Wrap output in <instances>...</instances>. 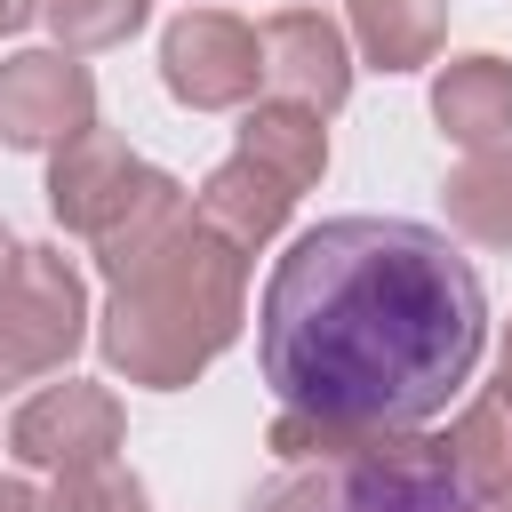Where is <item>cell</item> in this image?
Masks as SVG:
<instances>
[{
  "instance_id": "277c9868",
  "label": "cell",
  "mask_w": 512,
  "mask_h": 512,
  "mask_svg": "<svg viewBox=\"0 0 512 512\" xmlns=\"http://www.w3.org/2000/svg\"><path fill=\"white\" fill-rule=\"evenodd\" d=\"M88 344V288L64 264V248H24L16 280L0 288V392L56 376Z\"/></svg>"
},
{
  "instance_id": "6da1fadb",
  "label": "cell",
  "mask_w": 512,
  "mask_h": 512,
  "mask_svg": "<svg viewBox=\"0 0 512 512\" xmlns=\"http://www.w3.org/2000/svg\"><path fill=\"white\" fill-rule=\"evenodd\" d=\"M488 344V288L416 216H328L256 304V368L288 416L424 432Z\"/></svg>"
},
{
  "instance_id": "ba28073f",
  "label": "cell",
  "mask_w": 512,
  "mask_h": 512,
  "mask_svg": "<svg viewBox=\"0 0 512 512\" xmlns=\"http://www.w3.org/2000/svg\"><path fill=\"white\" fill-rule=\"evenodd\" d=\"M120 424H128V416H120V400H112L104 384L64 376V384L32 392V400L8 416V456L32 464V472H64V464L112 456V448H120Z\"/></svg>"
},
{
  "instance_id": "9a60e30c",
  "label": "cell",
  "mask_w": 512,
  "mask_h": 512,
  "mask_svg": "<svg viewBox=\"0 0 512 512\" xmlns=\"http://www.w3.org/2000/svg\"><path fill=\"white\" fill-rule=\"evenodd\" d=\"M440 448H448V472H456V488L464 496H488L504 472H512V408L488 392V400H472L448 432H440Z\"/></svg>"
},
{
  "instance_id": "52a82bcc",
  "label": "cell",
  "mask_w": 512,
  "mask_h": 512,
  "mask_svg": "<svg viewBox=\"0 0 512 512\" xmlns=\"http://www.w3.org/2000/svg\"><path fill=\"white\" fill-rule=\"evenodd\" d=\"M144 176H152V160H136L112 128H80L72 144L48 152V216L96 248V240L136 208Z\"/></svg>"
},
{
  "instance_id": "8fae6325",
  "label": "cell",
  "mask_w": 512,
  "mask_h": 512,
  "mask_svg": "<svg viewBox=\"0 0 512 512\" xmlns=\"http://www.w3.org/2000/svg\"><path fill=\"white\" fill-rule=\"evenodd\" d=\"M432 120H440V136H456V144H504L512 136V64L504 56H456L440 80H432Z\"/></svg>"
},
{
  "instance_id": "7c38bea8",
  "label": "cell",
  "mask_w": 512,
  "mask_h": 512,
  "mask_svg": "<svg viewBox=\"0 0 512 512\" xmlns=\"http://www.w3.org/2000/svg\"><path fill=\"white\" fill-rule=\"evenodd\" d=\"M344 32L376 72H424L448 40V0H344Z\"/></svg>"
},
{
  "instance_id": "7402d4cb",
  "label": "cell",
  "mask_w": 512,
  "mask_h": 512,
  "mask_svg": "<svg viewBox=\"0 0 512 512\" xmlns=\"http://www.w3.org/2000/svg\"><path fill=\"white\" fill-rule=\"evenodd\" d=\"M496 400L512 408V328H504V352H496Z\"/></svg>"
},
{
  "instance_id": "ffe728a7",
  "label": "cell",
  "mask_w": 512,
  "mask_h": 512,
  "mask_svg": "<svg viewBox=\"0 0 512 512\" xmlns=\"http://www.w3.org/2000/svg\"><path fill=\"white\" fill-rule=\"evenodd\" d=\"M32 16H40V0H0V40H8V32H24Z\"/></svg>"
},
{
  "instance_id": "e0dca14e",
  "label": "cell",
  "mask_w": 512,
  "mask_h": 512,
  "mask_svg": "<svg viewBox=\"0 0 512 512\" xmlns=\"http://www.w3.org/2000/svg\"><path fill=\"white\" fill-rule=\"evenodd\" d=\"M40 16H48V32H56L64 56H104L128 32H144L152 0H40Z\"/></svg>"
},
{
  "instance_id": "d6986e66",
  "label": "cell",
  "mask_w": 512,
  "mask_h": 512,
  "mask_svg": "<svg viewBox=\"0 0 512 512\" xmlns=\"http://www.w3.org/2000/svg\"><path fill=\"white\" fill-rule=\"evenodd\" d=\"M0 512H48V496L32 480H0Z\"/></svg>"
},
{
  "instance_id": "9c48e42d",
  "label": "cell",
  "mask_w": 512,
  "mask_h": 512,
  "mask_svg": "<svg viewBox=\"0 0 512 512\" xmlns=\"http://www.w3.org/2000/svg\"><path fill=\"white\" fill-rule=\"evenodd\" d=\"M256 48H264V88L280 104H304V112H336L352 96V48H344V24L320 16V8H280L256 24Z\"/></svg>"
},
{
  "instance_id": "8992f818",
  "label": "cell",
  "mask_w": 512,
  "mask_h": 512,
  "mask_svg": "<svg viewBox=\"0 0 512 512\" xmlns=\"http://www.w3.org/2000/svg\"><path fill=\"white\" fill-rule=\"evenodd\" d=\"M80 128H96V80L64 48H16L0 56V144L8 152H56Z\"/></svg>"
},
{
  "instance_id": "44dd1931",
  "label": "cell",
  "mask_w": 512,
  "mask_h": 512,
  "mask_svg": "<svg viewBox=\"0 0 512 512\" xmlns=\"http://www.w3.org/2000/svg\"><path fill=\"white\" fill-rule=\"evenodd\" d=\"M16 264H24V240H16V232H8V224H0V288H8V280H16Z\"/></svg>"
},
{
  "instance_id": "603a6c76",
  "label": "cell",
  "mask_w": 512,
  "mask_h": 512,
  "mask_svg": "<svg viewBox=\"0 0 512 512\" xmlns=\"http://www.w3.org/2000/svg\"><path fill=\"white\" fill-rule=\"evenodd\" d=\"M472 512H512V472H504L488 496H472Z\"/></svg>"
},
{
  "instance_id": "5bb4252c",
  "label": "cell",
  "mask_w": 512,
  "mask_h": 512,
  "mask_svg": "<svg viewBox=\"0 0 512 512\" xmlns=\"http://www.w3.org/2000/svg\"><path fill=\"white\" fill-rule=\"evenodd\" d=\"M440 200H448V224L464 240L512 248V144H480L472 160H456L448 184H440Z\"/></svg>"
},
{
  "instance_id": "7a4b0ae2",
  "label": "cell",
  "mask_w": 512,
  "mask_h": 512,
  "mask_svg": "<svg viewBox=\"0 0 512 512\" xmlns=\"http://www.w3.org/2000/svg\"><path fill=\"white\" fill-rule=\"evenodd\" d=\"M248 328V256L200 224H168L104 296L96 312V352L112 376L144 392H184L216 352H232Z\"/></svg>"
},
{
  "instance_id": "5b68a950",
  "label": "cell",
  "mask_w": 512,
  "mask_h": 512,
  "mask_svg": "<svg viewBox=\"0 0 512 512\" xmlns=\"http://www.w3.org/2000/svg\"><path fill=\"white\" fill-rule=\"evenodd\" d=\"M160 80H168V96L192 104V112L256 104V88H264L256 24L224 16V8H184V16L160 32Z\"/></svg>"
},
{
  "instance_id": "ac0fdd59",
  "label": "cell",
  "mask_w": 512,
  "mask_h": 512,
  "mask_svg": "<svg viewBox=\"0 0 512 512\" xmlns=\"http://www.w3.org/2000/svg\"><path fill=\"white\" fill-rule=\"evenodd\" d=\"M48 512H152V496H144V480L120 456H88V464H64L56 472Z\"/></svg>"
},
{
  "instance_id": "3957f363",
  "label": "cell",
  "mask_w": 512,
  "mask_h": 512,
  "mask_svg": "<svg viewBox=\"0 0 512 512\" xmlns=\"http://www.w3.org/2000/svg\"><path fill=\"white\" fill-rule=\"evenodd\" d=\"M264 448L280 472L240 512H472L432 432H360L280 408Z\"/></svg>"
},
{
  "instance_id": "30bf717a",
  "label": "cell",
  "mask_w": 512,
  "mask_h": 512,
  "mask_svg": "<svg viewBox=\"0 0 512 512\" xmlns=\"http://www.w3.org/2000/svg\"><path fill=\"white\" fill-rule=\"evenodd\" d=\"M296 200H304V192H296L288 176H272L264 160L232 152V160H216V168H208V184H200V200H192V208H200V224H208V232H224L240 256H256L264 240H280V224L296 216Z\"/></svg>"
},
{
  "instance_id": "2e32d148",
  "label": "cell",
  "mask_w": 512,
  "mask_h": 512,
  "mask_svg": "<svg viewBox=\"0 0 512 512\" xmlns=\"http://www.w3.org/2000/svg\"><path fill=\"white\" fill-rule=\"evenodd\" d=\"M184 216H192V192H184L168 168H152V176H144V192H136V208L96 240V272H104V280H120V272H128V264H136L168 224H184Z\"/></svg>"
},
{
  "instance_id": "4fadbf2b",
  "label": "cell",
  "mask_w": 512,
  "mask_h": 512,
  "mask_svg": "<svg viewBox=\"0 0 512 512\" xmlns=\"http://www.w3.org/2000/svg\"><path fill=\"white\" fill-rule=\"evenodd\" d=\"M232 152L264 160V168H272V176H288L296 192H312V184L328 176V128H320V112L280 104V96H264V104H248V112H240V144H232Z\"/></svg>"
}]
</instances>
